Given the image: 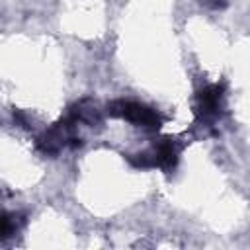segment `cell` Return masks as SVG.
Wrapping results in <instances>:
<instances>
[{
  "mask_svg": "<svg viewBox=\"0 0 250 250\" xmlns=\"http://www.w3.org/2000/svg\"><path fill=\"white\" fill-rule=\"evenodd\" d=\"M105 113L109 117H117V119H125L137 127H143L146 131H158L162 127L164 117L150 105L141 104V102H133V100H111L105 105Z\"/></svg>",
  "mask_w": 250,
  "mask_h": 250,
  "instance_id": "obj_1",
  "label": "cell"
},
{
  "mask_svg": "<svg viewBox=\"0 0 250 250\" xmlns=\"http://www.w3.org/2000/svg\"><path fill=\"white\" fill-rule=\"evenodd\" d=\"M225 100V84H209L195 94V113L201 121L211 123L217 121L223 113Z\"/></svg>",
  "mask_w": 250,
  "mask_h": 250,
  "instance_id": "obj_2",
  "label": "cell"
},
{
  "mask_svg": "<svg viewBox=\"0 0 250 250\" xmlns=\"http://www.w3.org/2000/svg\"><path fill=\"white\" fill-rule=\"evenodd\" d=\"M148 152H150V158H152V168H160L166 174L172 172L178 164V146L168 137L156 141Z\"/></svg>",
  "mask_w": 250,
  "mask_h": 250,
  "instance_id": "obj_3",
  "label": "cell"
},
{
  "mask_svg": "<svg viewBox=\"0 0 250 250\" xmlns=\"http://www.w3.org/2000/svg\"><path fill=\"white\" fill-rule=\"evenodd\" d=\"M68 113L78 123H84L88 127L102 125V111L98 109V105L92 100H80V102H76L74 105L68 107Z\"/></svg>",
  "mask_w": 250,
  "mask_h": 250,
  "instance_id": "obj_4",
  "label": "cell"
},
{
  "mask_svg": "<svg viewBox=\"0 0 250 250\" xmlns=\"http://www.w3.org/2000/svg\"><path fill=\"white\" fill-rule=\"evenodd\" d=\"M23 223H25V219H23L21 213L4 211V213H2V230H0L2 240H8L12 234H16V232L23 227Z\"/></svg>",
  "mask_w": 250,
  "mask_h": 250,
  "instance_id": "obj_5",
  "label": "cell"
},
{
  "mask_svg": "<svg viewBox=\"0 0 250 250\" xmlns=\"http://www.w3.org/2000/svg\"><path fill=\"white\" fill-rule=\"evenodd\" d=\"M199 4L209 10H225L229 6V0H199Z\"/></svg>",
  "mask_w": 250,
  "mask_h": 250,
  "instance_id": "obj_6",
  "label": "cell"
}]
</instances>
